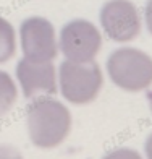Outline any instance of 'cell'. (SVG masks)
Listing matches in <instances>:
<instances>
[{"mask_svg":"<svg viewBox=\"0 0 152 159\" xmlns=\"http://www.w3.org/2000/svg\"><path fill=\"white\" fill-rule=\"evenodd\" d=\"M102 21L107 33L117 41H128L139 30V20L131 3L117 0L105 7Z\"/></svg>","mask_w":152,"mask_h":159,"instance_id":"cell-2","label":"cell"},{"mask_svg":"<svg viewBox=\"0 0 152 159\" xmlns=\"http://www.w3.org/2000/svg\"><path fill=\"white\" fill-rule=\"evenodd\" d=\"M112 78L128 89H139L152 81V62L137 50H120L110 59Z\"/></svg>","mask_w":152,"mask_h":159,"instance_id":"cell-1","label":"cell"},{"mask_svg":"<svg viewBox=\"0 0 152 159\" xmlns=\"http://www.w3.org/2000/svg\"><path fill=\"white\" fill-rule=\"evenodd\" d=\"M147 156H149V159H152V135L147 140Z\"/></svg>","mask_w":152,"mask_h":159,"instance_id":"cell-5","label":"cell"},{"mask_svg":"<svg viewBox=\"0 0 152 159\" xmlns=\"http://www.w3.org/2000/svg\"><path fill=\"white\" fill-rule=\"evenodd\" d=\"M105 159H141V157H139V154L131 149H118L115 153L108 154Z\"/></svg>","mask_w":152,"mask_h":159,"instance_id":"cell-3","label":"cell"},{"mask_svg":"<svg viewBox=\"0 0 152 159\" xmlns=\"http://www.w3.org/2000/svg\"><path fill=\"white\" fill-rule=\"evenodd\" d=\"M147 23H149V30L152 31V0L147 7Z\"/></svg>","mask_w":152,"mask_h":159,"instance_id":"cell-4","label":"cell"}]
</instances>
